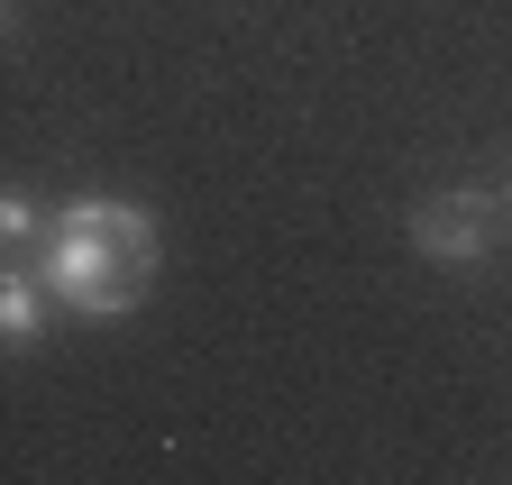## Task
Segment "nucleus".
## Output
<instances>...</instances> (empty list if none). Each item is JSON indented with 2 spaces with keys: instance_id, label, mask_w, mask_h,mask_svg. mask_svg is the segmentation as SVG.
Returning a JSON list of instances; mask_svg holds the SVG:
<instances>
[{
  "instance_id": "7ed1b4c3",
  "label": "nucleus",
  "mask_w": 512,
  "mask_h": 485,
  "mask_svg": "<svg viewBox=\"0 0 512 485\" xmlns=\"http://www.w3.org/2000/svg\"><path fill=\"white\" fill-rule=\"evenodd\" d=\"M0 330H10V339H37V284L28 275L0 284Z\"/></svg>"
},
{
  "instance_id": "f03ea898",
  "label": "nucleus",
  "mask_w": 512,
  "mask_h": 485,
  "mask_svg": "<svg viewBox=\"0 0 512 485\" xmlns=\"http://www.w3.org/2000/svg\"><path fill=\"white\" fill-rule=\"evenodd\" d=\"M494 193H439V202H421L412 211V238H421V257H448V266H467V257H485L494 248Z\"/></svg>"
},
{
  "instance_id": "20e7f679",
  "label": "nucleus",
  "mask_w": 512,
  "mask_h": 485,
  "mask_svg": "<svg viewBox=\"0 0 512 485\" xmlns=\"http://www.w3.org/2000/svg\"><path fill=\"white\" fill-rule=\"evenodd\" d=\"M503 202H512V184H503Z\"/></svg>"
},
{
  "instance_id": "f257e3e1",
  "label": "nucleus",
  "mask_w": 512,
  "mask_h": 485,
  "mask_svg": "<svg viewBox=\"0 0 512 485\" xmlns=\"http://www.w3.org/2000/svg\"><path fill=\"white\" fill-rule=\"evenodd\" d=\"M156 284V220L138 202H74L46 238V293H64L83 321L138 312V293Z\"/></svg>"
}]
</instances>
